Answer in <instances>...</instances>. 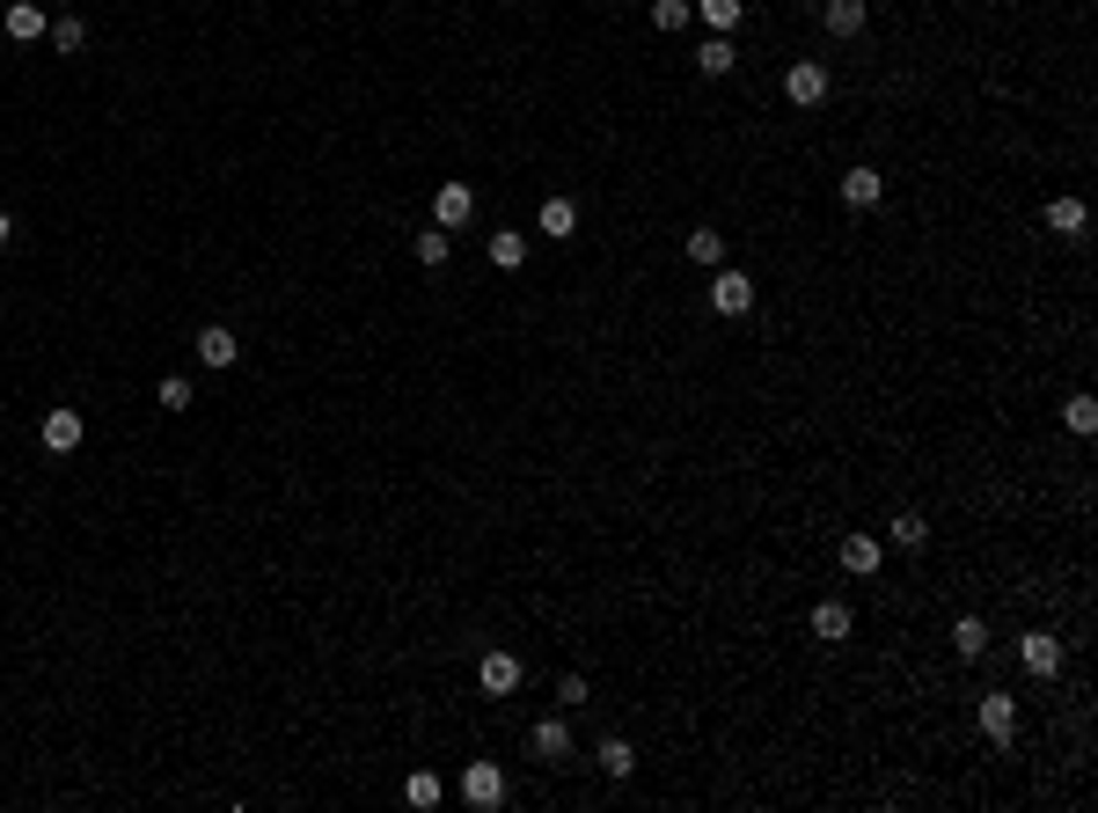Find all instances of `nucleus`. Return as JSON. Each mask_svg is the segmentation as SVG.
Instances as JSON below:
<instances>
[{
    "label": "nucleus",
    "mask_w": 1098,
    "mask_h": 813,
    "mask_svg": "<svg viewBox=\"0 0 1098 813\" xmlns=\"http://www.w3.org/2000/svg\"><path fill=\"white\" fill-rule=\"evenodd\" d=\"M462 799H469L476 813L506 806V769H498V763H469V769H462Z\"/></svg>",
    "instance_id": "1"
},
{
    "label": "nucleus",
    "mask_w": 1098,
    "mask_h": 813,
    "mask_svg": "<svg viewBox=\"0 0 1098 813\" xmlns=\"http://www.w3.org/2000/svg\"><path fill=\"white\" fill-rule=\"evenodd\" d=\"M710 308H718V316H747V308H755V279L718 264V279H710Z\"/></svg>",
    "instance_id": "2"
},
{
    "label": "nucleus",
    "mask_w": 1098,
    "mask_h": 813,
    "mask_svg": "<svg viewBox=\"0 0 1098 813\" xmlns=\"http://www.w3.org/2000/svg\"><path fill=\"white\" fill-rule=\"evenodd\" d=\"M981 733H989V740H996V747H1011V740H1018V696H1003V690H989V696H981Z\"/></svg>",
    "instance_id": "3"
},
{
    "label": "nucleus",
    "mask_w": 1098,
    "mask_h": 813,
    "mask_svg": "<svg viewBox=\"0 0 1098 813\" xmlns=\"http://www.w3.org/2000/svg\"><path fill=\"white\" fill-rule=\"evenodd\" d=\"M783 96L799 103V110H813V103H828V67H820V59H799V67L783 74Z\"/></svg>",
    "instance_id": "4"
},
{
    "label": "nucleus",
    "mask_w": 1098,
    "mask_h": 813,
    "mask_svg": "<svg viewBox=\"0 0 1098 813\" xmlns=\"http://www.w3.org/2000/svg\"><path fill=\"white\" fill-rule=\"evenodd\" d=\"M1018 660H1025V674L1054 682V674H1062V645H1054V631H1025V638H1018Z\"/></svg>",
    "instance_id": "5"
},
{
    "label": "nucleus",
    "mask_w": 1098,
    "mask_h": 813,
    "mask_svg": "<svg viewBox=\"0 0 1098 813\" xmlns=\"http://www.w3.org/2000/svg\"><path fill=\"white\" fill-rule=\"evenodd\" d=\"M469 213H476V191H469V184H439L433 191V227L454 235V227H469Z\"/></svg>",
    "instance_id": "6"
},
{
    "label": "nucleus",
    "mask_w": 1098,
    "mask_h": 813,
    "mask_svg": "<svg viewBox=\"0 0 1098 813\" xmlns=\"http://www.w3.org/2000/svg\"><path fill=\"white\" fill-rule=\"evenodd\" d=\"M528 755H535V763H564V755H571V726H564V718H535V726H528Z\"/></svg>",
    "instance_id": "7"
},
{
    "label": "nucleus",
    "mask_w": 1098,
    "mask_h": 813,
    "mask_svg": "<svg viewBox=\"0 0 1098 813\" xmlns=\"http://www.w3.org/2000/svg\"><path fill=\"white\" fill-rule=\"evenodd\" d=\"M878 198H886V176H878L872 162H857V169H842V205H857V213H872Z\"/></svg>",
    "instance_id": "8"
},
{
    "label": "nucleus",
    "mask_w": 1098,
    "mask_h": 813,
    "mask_svg": "<svg viewBox=\"0 0 1098 813\" xmlns=\"http://www.w3.org/2000/svg\"><path fill=\"white\" fill-rule=\"evenodd\" d=\"M37 440H45L51 455H73V447L88 440V425H81V411H45V425H37Z\"/></svg>",
    "instance_id": "9"
},
{
    "label": "nucleus",
    "mask_w": 1098,
    "mask_h": 813,
    "mask_svg": "<svg viewBox=\"0 0 1098 813\" xmlns=\"http://www.w3.org/2000/svg\"><path fill=\"white\" fill-rule=\"evenodd\" d=\"M198 360H205L213 374H227L235 360H243V345H235V330H227V322H205V330H198Z\"/></svg>",
    "instance_id": "10"
},
{
    "label": "nucleus",
    "mask_w": 1098,
    "mask_h": 813,
    "mask_svg": "<svg viewBox=\"0 0 1098 813\" xmlns=\"http://www.w3.org/2000/svg\"><path fill=\"white\" fill-rule=\"evenodd\" d=\"M0 30H8L15 45H37V37H45V30H51V15H45V8H37V0H15V8L0 15Z\"/></svg>",
    "instance_id": "11"
},
{
    "label": "nucleus",
    "mask_w": 1098,
    "mask_h": 813,
    "mask_svg": "<svg viewBox=\"0 0 1098 813\" xmlns=\"http://www.w3.org/2000/svg\"><path fill=\"white\" fill-rule=\"evenodd\" d=\"M805 623H813V638H820V645H842V638H850V601H813V616H805Z\"/></svg>",
    "instance_id": "12"
},
{
    "label": "nucleus",
    "mask_w": 1098,
    "mask_h": 813,
    "mask_svg": "<svg viewBox=\"0 0 1098 813\" xmlns=\"http://www.w3.org/2000/svg\"><path fill=\"white\" fill-rule=\"evenodd\" d=\"M593 769H601V777H615V785H623V777H630V769H637V747H630V740H623V733H609V740H601V747H593Z\"/></svg>",
    "instance_id": "13"
},
{
    "label": "nucleus",
    "mask_w": 1098,
    "mask_h": 813,
    "mask_svg": "<svg viewBox=\"0 0 1098 813\" xmlns=\"http://www.w3.org/2000/svg\"><path fill=\"white\" fill-rule=\"evenodd\" d=\"M476 682H484L491 696H512V690H520V660H512V652H484Z\"/></svg>",
    "instance_id": "14"
},
{
    "label": "nucleus",
    "mask_w": 1098,
    "mask_h": 813,
    "mask_svg": "<svg viewBox=\"0 0 1098 813\" xmlns=\"http://www.w3.org/2000/svg\"><path fill=\"white\" fill-rule=\"evenodd\" d=\"M842 572H850V579H872L878 572V535H842Z\"/></svg>",
    "instance_id": "15"
},
{
    "label": "nucleus",
    "mask_w": 1098,
    "mask_h": 813,
    "mask_svg": "<svg viewBox=\"0 0 1098 813\" xmlns=\"http://www.w3.org/2000/svg\"><path fill=\"white\" fill-rule=\"evenodd\" d=\"M864 15H872L864 0H828V8H820V23H828V37H857V30H864Z\"/></svg>",
    "instance_id": "16"
},
{
    "label": "nucleus",
    "mask_w": 1098,
    "mask_h": 813,
    "mask_svg": "<svg viewBox=\"0 0 1098 813\" xmlns=\"http://www.w3.org/2000/svg\"><path fill=\"white\" fill-rule=\"evenodd\" d=\"M491 264L520 271V264H528V235H520V227H498V235H491Z\"/></svg>",
    "instance_id": "17"
},
{
    "label": "nucleus",
    "mask_w": 1098,
    "mask_h": 813,
    "mask_svg": "<svg viewBox=\"0 0 1098 813\" xmlns=\"http://www.w3.org/2000/svg\"><path fill=\"white\" fill-rule=\"evenodd\" d=\"M952 652H959V660H981V652H989V623L959 616V623H952Z\"/></svg>",
    "instance_id": "18"
},
{
    "label": "nucleus",
    "mask_w": 1098,
    "mask_h": 813,
    "mask_svg": "<svg viewBox=\"0 0 1098 813\" xmlns=\"http://www.w3.org/2000/svg\"><path fill=\"white\" fill-rule=\"evenodd\" d=\"M688 264H704V271H718V264H725V235H718V227H696V235H688Z\"/></svg>",
    "instance_id": "19"
},
{
    "label": "nucleus",
    "mask_w": 1098,
    "mask_h": 813,
    "mask_svg": "<svg viewBox=\"0 0 1098 813\" xmlns=\"http://www.w3.org/2000/svg\"><path fill=\"white\" fill-rule=\"evenodd\" d=\"M886 542H894V550H923V542H930V520H923V514H894V520H886Z\"/></svg>",
    "instance_id": "20"
},
{
    "label": "nucleus",
    "mask_w": 1098,
    "mask_h": 813,
    "mask_svg": "<svg viewBox=\"0 0 1098 813\" xmlns=\"http://www.w3.org/2000/svg\"><path fill=\"white\" fill-rule=\"evenodd\" d=\"M1084 221H1091V213H1084V198H1054V205H1048V227H1054V235H1070V243L1084 235Z\"/></svg>",
    "instance_id": "21"
},
{
    "label": "nucleus",
    "mask_w": 1098,
    "mask_h": 813,
    "mask_svg": "<svg viewBox=\"0 0 1098 813\" xmlns=\"http://www.w3.org/2000/svg\"><path fill=\"white\" fill-rule=\"evenodd\" d=\"M696 67H704V74H710V81H725V74H732V67H740V51H732V45H725V37H704V51H696Z\"/></svg>",
    "instance_id": "22"
},
{
    "label": "nucleus",
    "mask_w": 1098,
    "mask_h": 813,
    "mask_svg": "<svg viewBox=\"0 0 1098 813\" xmlns=\"http://www.w3.org/2000/svg\"><path fill=\"white\" fill-rule=\"evenodd\" d=\"M542 235H557V243H564V235H571V227H579V205H571V198H550V205H542Z\"/></svg>",
    "instance_id": "23"
},
{
    "label": "nucleus",
    "mask_w": 1098,
    "mask_h": 813,
    "mask_svg": "<svg viewBox=\"0 0 1098 813\" xmlns=\"http://www.w3.org/2000/svg\"><path fill=\"white\" fill-rule=\"evenodd\" d=\"M740 15H747V0H704V30H710V37L740 30Z\"/></svg>",
    "instance_id": "24"
},
{
    "label": "nucleus",
    "mask_w": 1098,
    "mask_h": 813,
    "mask_svg": "<svg viewBox=\"0 0 1098 813\" xmlns=\"http://www.w3.org/2000/svg\"><path fill=\"white\" fill-rule=\"evenodd\" d=\"M417 264H425V271H439V264H447V249H454V243H447V227H425V235H417Z\"/></svg>",
    "instance_id": "25"
},
{
    "label": "nucleus",
    "mask_w": 1098,
    "mask_h": 813,
    "mask_svg": "<svg viewBox=\"0 0 1098 813\" xmlns=\"http://www.w3.org/2000/svg\"><path fill=\"white\" fill-rule=\"evenodd\" d=\"M1062 425H1070V433H1098V403L1091 396H1070V403H1062Z\"/></svg>",
    "instance_id": "26"
},
{
    "label": "nucleus",
    "mask_w": 1098,
    "mask_h": 813,
    "mask_svg": "<svg viewBox=\"0 0 1098 813\" xmlns=\"http://www.w3.org/2000/svg\"><path fill=\"white\" fill-rule=\"evenodd\" d=\"M439 791H447V785H439L433 769H411V785H403V799H411V806H439Z\"/></svg>",
    "instance_id": "27"
},
{
    "label": "nucleus",
    "mask_w": 1098,
    "mask_h": 813,
    "mask_svg": "<svg viewBox=\"0 0 1098 813\" xmlns=\"http://www.w3.org/2000/svg\"><path fill=\"white\" fill-rule=\"evenodd\" d=\"M45 37H51L59 51H81V45H88V30H81V15H59V23H51Z\"/></svg>",
    "instance_id": "28"
},
{
    "label": "nucleus",
    "mask_w": 1098,
    "mask_h": 813,
    "mask_svg": "<svg viewBox=\"0 0 1098 813\" xmlns=\"http://www.w3.org/2000/svg\"><path fill=\"white\" fill-rule=\"evenodd\" d=\"M688 15H696L688 0H652V30H688Z\"/></svg>",
    "instance_id": "29"
},
{
    "label": "nucleus",
    "mask_w": 1098,
    "mask_h": 813,
    "mask_svg": "<svg viewBox=\"0 0 1098 813\" xmlns=\"http://www.w3.org/2000/svg\"><path fill=\"white\" fill-rule=\"evenodd\" d=\"M154 403H162V411H191V381H184V374H169V381L154 389Z\"/></svg>",
    "instance_id": "30"
},
{
    "label": "nucleus",
    "mask_w": 1098,
    "mask_h": 813,
    "mask_svg": "<svg viewBox=\"0 0 1098 813\" xmlns=\"http://www.w3.org/2000/svg\"><path fill=\"white\" fill-rule=\"evenodd\" d=\"M557 704H564V711H571V704H586V674H564V682H557Z\"/></svg>",
    "instance_id": "31"
},
{
    "label": "nucleus",
    "mask_w": 1098,
    "mask_h": 813,
    "mask_svg": "<svg viewBox=\"0 0 1098 813\" xmlns=\"http://www.w3.org/2000/svg\"><path fill=\"white\" fill-rule=\"evenodd\" d=\"M8 243H15V221H8V213H0V249H8Z\"/></svg>",
    "instance_id": "32"
},
{
    "label": "nucleus",
    "mask_w": 1098,
    "mask_h": 813,
    "mask_svg": "<svg viewBox=\"0 0 1098 813\" xmlns=\"http://www.w3.org/2000/svg\"><path fill=\"white\" fill-rule=\"evenodd\" d=\"M59 8H67V0H59Z\"/></svg>",
    "instance_id": "33"
}]
</instances>
